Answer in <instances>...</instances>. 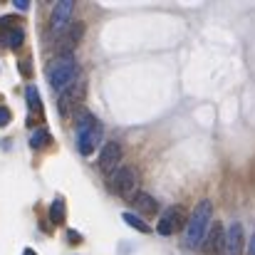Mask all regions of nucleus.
<instances>
[{"label": "nucleus", "instance_id": "nucleus-8", "mask_svg": "<svg viewBox=\"0 0 255 255\" xmlns=\"http://www.w3.org/2000/svg\"><path fill=\"white\" fill-rule=\"evenodd\" d=\"M119 161H122V146L117 141H107L99 154V169L104 173H114L119 169Z\"/></svg>", "mask_w": 255, "mask_h": 255}, {"label": "nucleus", "instance_id": "nucleus-19", "mask_svg": "<svg viewBox=\"0 0 255 255\" xmlns=\"http://www.w3.org/2000/svg\"><path fill=\"white\" fill-rule=\"evenodd\" d=\"M20 72H22V77H30V75H32V67H30V60H22V62H20Z\"/></svg>", "mask_w": 255, "mask_h": 255}, {"label": "nucleus", "instance_id": "nucleus-5", "mask_svg": "<svg viewBox=\"0 0 255 255\" xmlns=\"http://www.w3.org/2000/svg\"><path fill=\"white\" fill-rule=\"evenodd\" d=\"M186 221H188L186 208H183V206H173V208H169V211L161 216L156 231H159L161 236H173L176 231H181V228L186 226Z\"/></svg>", "mask_w": 255, "mask_h": 255}, {"label": "nucleus", "instance_id": "nucleus-2", "mask_svg": "<svg viewBox=\"0 0 255 255\" xmlns=\"http://www.w3.org/2000/svg\"><path fill=\"white\" fill-rule=\"evenodd\" d=\"M77 75H80V65H77V60L72 55H62L47 67V82L60 94L67 92L77 82Z\"/></svg>", "mask_w": 255, "mask_h": 255}, {"label": "nucleus", "instance_id": "nucleus-4", "mask_svg": "<svg viewBox=\"0 0 255 255\" xmlns=\"http://www.w3.org/2000/svg\"><path fill=\"white\" fill-rule=\"evenodd\" d=\"M109 188L122 196V198H131L136 193V173L129 166H119V169L112 173V181H109Z\"/></svg>", "mask_w": 255, "mask_h": 255}, {"label": "nucleus", "instance_id": "nucleus-10", "mask_svg": "<svg viewBox=\"0 0 255 255\" xmlns=\"http://www.w3.org/2000/svg\"><path fill=\"white\" fill-rule=\"evenodd\" d=\"M0 42H2L5 47H10V50H17V47L25 42L22 27H20V25H15V27H2V30H0Z\"/></svg>", "mask_w": 255, "mask_h": 255}, {"label": "nucleus", "instance_id": "nucleus-11", "mask_svg": "<svg viewBox=\"0 0 255 255\" xmlns=\"http://www.w3.org/2000/svg\"><path fill=\"white\" fill-rule=\"evenodd\" d=\"M131 203H134L136 211H141V213H146V216H154V213L159 211V203L154 201V196H149V193H144V191H136V193L131 196Z\"/></svg>", "mask_w": 255, "mask_h": 255}, {"label": "nucleus", "instance_id": "nucleus-21", "mask_svg": "<svg viewBox=\"0 0 255 255\" xmlns=\"http://www.w3.org/2000/svg\"><path fill=\"white\" fill-rule=\"evenodd\" d=\"M15 7H17V10H22V12H25V10H27V7H30V0H15Z\"/></svg>", "mask_w": 255, "mask_h": 255}, {"label": "nucleus", "instance_id": "nucleus-1", "mask_svg": "<svg viewBox=\"0 0 255 255\" xmlns=\"http://www.w3.org/2000/svg\"><path fill=\"white\" fill-rule=\"evenodd\" d=\"M211 223H213V203L208 198H203V201H198L193 213H188V221H186V246L188 248H201Z\"/></svg>", "mask_w": 255, "mask_h": 255}, {"label": "nucleus", "instance_id": "nucleus-18", "mask_svg": "<svg viewBox=\"0 0 255 255\" xmlns=\"http://www.w3.org/2000/svg\"><path fill=\"white\" fill-rule=\"evenodd\" d=\"M10 119H12L10 109H7V107H0V127H7V124H10Z\"/></svg>", "mask_w": 255, "mask_h": 255}, {"label": "nucleus", "instance_id": "nucleus-23", "mask_svg": "<svg viewBox=\"0 0 255 255\" xmlns=\"http://www.w3.org/2000/svg\"><path fill=\"white\" fill-rule=\"evenodd\" d=\"M22 255H37V253H35L32 248H25V251H22Z\"/></svg>", "mask_w": 255, "mask_h": 255}, {"label": "nucleus", "instance_id": "nucleus-6", "mask_svg": "<svg viewBox=\"0 0 255 255\" xmlns=\"http://www.w3.org/2000/svg\"><path fill=\"white\" fill-rule=\"evenodd\" d=\"M223 255H243V226L233 221L223 233Z\"/></svg>", "mask_w": 255, "mask_h": 255}, {"label": "nucleus", "instance_id": "nucleus-14", "mask_svg": "<svg viewBox=\"0 0 255 255\" xmlns=\"http://www.w3.org/2000/svg\"><path fill=\"white\" fill-rule=\"evenodd\" d=\"M82 32H85V25L82 22H77V25H72V30H70V35L65 37V47H62V52L65 55H70V50L77 45V40L82 37Z\"/></svg>", "mask_w": 255, "mask_h": 255}, {"label": "nucleus", "instance_id": "nucleus-22", "mask_svg": "<svg viewBox=\"0 0 255 255\" xmlns=\"http://www.w3.org/2000/svg\"><path fill=\"white\" fill-rule=\"evenodd\" d=\"M248 255H255V236L251 238V246H248Z\"/></svg>", "mask_w": 255, "mask_h": 255}, {"label": "nucleus", "instance_id": "nucleus-12", "mask_svg": "<svg viewBox=\"0 0 255 255\" xmlns=\"http://www.w3.org/2000/svg\"><path fill=\"white\" fill-rule=\"evenodd\" d=\"M65 216H67V211H65V198H55L52 201V206H50V221H52V226H62L65 223Z\"/></svg>", "mask_w": 255, "mask_h": 255}, {"label": "nucleus", "instance_id": "nucleus-9", "mask_svg": "<svg viewBox=\"0 0 255 255\" xmlns=\"http://www.w3.org/2000/svg\"><path fill=\"white\" fill-rule=\"evenodd\" d=\"M223 226L221 223H211L208 226V233H206V238H203V253L206 255H223Z\"/></svg>", "mask_w": 255, "mask_h": 255}, {"label": "nucleus", "instance_id": "nucleus-3", "mask_svg": "<svg viewBox=\"0 0 255 255\" xmlns=\"http://www.w3.org/2000/svg\"><path fill=\"white\" fill-rule=\"evenodd\" d=\"M102 141V124L94 114L89 112H80L77 117V149L82 156L94 154V149L99 146Z\"/></svg>", "mask_w": 255, "mask_h": 255}, {"label": "nucleus", "instance_id": "nucleus-15", "mask_svg": "<svg viewBox=\"0 0 255 255\" xmlns=\"http://www.w3.org/2000/svg\"><path fill=\"white\" fill-rule=\"evenodd\" d=\"M50 141H52V136H50L47 129H35L32 136H30V146L32 149H45V146H50Z\"/></svg>", "mask_w": 255, "mask_h": 255}, {"label": "nucleus", "instance_id": "nucleus-17", "mask_svg": "<svg viewBox=\"0 0 255 255\" xmlns=\"http://www.w3.org/2000/svg\"><path fill=\"white\" fill-rule=\"evenodd\" d=\"M17 22H20V20H17L15 15H5V17H0V30H2V27H15Z\"/></svg>", "mask_w": 255, "mask_h": 255}, {"label": "nucleus", "instance_id": "nucleus-13", "mask_svg": "<svg viewBox=\"0 0 255 255\" xmlns=\"http://www.w3.org/2000/svg\"><path fill=\"white\" fill-rule=\"evenodd\" d=\"M25 99H27L30 112H35V114H40V117H42V102H40V92H37V87L27 85V89H25Z\"/></svg>", "mask_w": 255, "mask_h": 255}, {"label": "nucleus", "instance_id": "nucleus-7", "mask_svg": "<svg viewBox=\"0 0 255 255\" xmlns=\"http://www.w3.org/2000/svg\"><path fill=\"white\" fill-rule=\"evenodd\" d=\"M72 12H75V2H72V0H62V2H57L55 10H52V17H50V30H52L55 35L62 32V30L67 27Z\"/></svg>", "mask_w": 255, "mask_h": 255}, {"label": "nucleus", "instance_id": "nucleus-20", "mask_svg": "<svg viewBox=\"0 0 255 255\" xmlns=\"http://www.w3.org/2000/svg\"><path fill=\"white\" fill-rule=\"evenodd\" d=\"M67 238H70V243H82V236L77 231H67Z\"/></svg>", "mask_w": 255, "mask_h": 255}, {"label": "nucleus", "instance_id": "nucleus-16", "mask_svg": "<svg viewBox=\"0 0 255 255\" xmlns=\"http://www.w3.org/2000/svg\"><path fill=\"white\" fill-rule=\"evenodd\" d=\"M122 218H124V223H127L129 228H134V231H139V233H151V226L144 223L139 216H134V213H124Z\"/></svg>", "mask_w": 255, "mask_h": 255}]
</instances>
